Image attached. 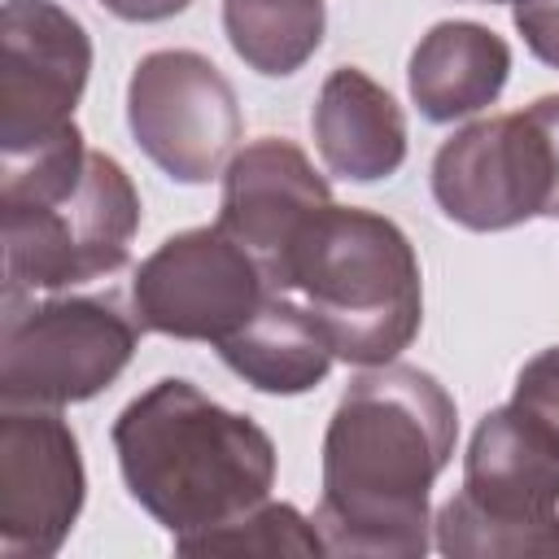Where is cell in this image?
Listing matches in <instances>:
<instances>
[{
    "instance_id": "cell-1",
    "label": "cell",
    "mask_w": 559,
    "mask_h": 559,
    "mask_svg": "<svg viewBox=\"0 0 559 559\" xmlns=\"http://www.w3.org/2000/svg\"><path fill=\"white\" fill-rule=\"evenodd\" d=\"M459 441L445 384L406 362L349 380L323 432V493L314 524L332 555L415 559L428 550V489Z\"/></svg>"
},
{
    "instance_id": "cell-2",
    "label": "cell",
    "mask_w": 559,
    "mask_h": 559,
    "mask_svg": "<svg viewBox=\"0 0 559 559\" xmlns=\"http://www.w3.org/2000/svg\"><path fill=\"white\" fill-rule=\"evenodd\" d=\"M127 493L170 533L227 524L275 485V441L249 415L218 406L192 380L166 376L114 419Z\"/></svg>"
},
{
    "instance_id": "cell-3",
    "label": "cell",
    "mask_w": 559,
    "mask_h": 559,
    "mask_svg": "<svg viewBox=\"0 0 559 559\" xmlns=\"http://www.w3.org/2000/svg\"><path fill=\"white\" fill-rule=\"evenodd\" d=\"M4 301L114 275L140 227V192L122 162L83 144L70 122L0 170Z\"/></svg>"
},
{
    "instance_id": "cell-4",
    "label": "cell",
    "mask_w": 559,
    "mask_h": 559,
    "mask_svg": "<svg viewBox=\"0 0 559 559\" xmlns=\"http://www.w3.org/2000/svg\"><path fill=\"white\" fill-rule=\"evenodd\" d=\"M354 367L393 362L424 323L419 258L406 231L358 205H328L288 258V284Z\"/></svg>"
},
{
    "instance_id": "cell-5",
    "label": "cell",
    "mask_w": 559,
    "mask_h": 559,
    "mask_svg": "<svg viewBox=\"0 0 559 559\" xmlns=\"http://www.w3.org/2000/svg\"><path fill=\"white\" fill-rule=\"evenodd\" d=\"M437 550L454 559L559 555V441L524 406L489 411L463 459V489L437 511Z\"/></svg>"
},
{
    "instance_id": "cell-6",
    "label": "cell",
    "mask_w": 559,
    "mask_h": 559,
    "mask_svg": "<svg viewBox=\"0 0 559 559\" xmlns=\"http://www.w3.org/2000/svg\"><path fill=\"white\" fill-rule=\"evenodd\" d=\"M432 197L467 231L559 218V96L459 127L432 157Z\"/></svg>"
},
{
    "instance_id": "cell-7",
    "label": "cell",
    "mask_w": 559,
    "mask_h": 559,
    "mask_svg": "<svg viewBox=\"0 0 559 559\" xmlns=\"http://www.w3.org/2000/svg\"><path fill=\"white\" fill-rule=\"evenodd\" d=\"M140 314L118 297L4 301L0 397L13 406H70L109 389L140 345Z\"/></svg>"
},
{
    "instance_id": "cell-8",
    "label": "cell",
    "mask_w": 559,
    "mask_h": 559,
    "mask_svg": "<svg viewBox=\"0 0 559 559\" xmlns=\"http://www.w3.org/2000/svg\"><path fill=\"white\" fill-rule=\"evenodd\" d=\"M127 127L140 153L175 183H210L236 157L245 131L236 87L192 48H157L127 83Z\"/></svg>"
},
{
    "instance_id": "cell-9",
    "label": "cell",
    "mask_w": 559,
    "mask_h": 559,
    "mask_svg": "<svg viewBox=\"0 0 559 559\" xmlns=\"http://www.w3.org/2000/svg\"><path fill=\"white\" fill-rule=\"evenodd\" d=\"M275 288L258 258L218 223L166 236L131 280V310L144 332L175 341H227Z\"/></svg>"
},
{
    "instance_id": "cell-10",
    "label": "cell",
    "mask_w": 559,
    "mask_h": 559,
    "mask_svg": "<svg viewBox=\"0 0 559 559\" xmlns=\"http://www.w3.org/2000/svg\"><path fill=\"white\" fill-rule=\"evenodd\" d=\"M92 39L57 0L0 9V153H22L74 122L87 87Z\"/></svg>"
},
{
    "instance_id": "cell-11",
    "label": "cell",
    "mask_w": 559,
    "mask_h": 559,
    "mask_svg": "<svg viewBox=\"0 0 559 559\" xmlns=\"http://www.w3.org/2000/svg\"><path fill=\"white\" fill-rule=\"evenodd\" d=\"M87 476L79 437L57 406H13L0 415V555L48 559L83 511Z\"/></svg>"
},
{
    "instance_id": "cell-12",
    "label": "cell",
    "mask_w": 559,
    "mask_h": 559,
    "mask_svg": "<svg viewBox=\"0 0 559 559\" xmlns=\"http://www.w3.org/2000/svg\"><path fill=\"white\" fill-rule=\"evenodd\" d=\"M332 205L328 179L310 166V157L280 135H262L223 170V201H218V227L245 245L258 266L266 271V284L284 293L288 284V258L301 240V231Z\"/></svg>"
},
{
    "instance_id": "cell-13",
    "label": "cell",
    "mask_w": 559,
    "mask_h": 559,
    "mask_svg": "<svg viewBox=\"0 0 559 559\" xmlns=\"http://www.w3.org/2000/svg\"><path fill=\"white\" fill-rule=\"evenodd\" d=\"M310 131L323 166L354 183L389 179L406 162L402 105L358 66H336L323 79Z\"/></svg>"
},
{
    "instance_id": "cell-14",
    "label": "cell",
    "mask_w": 559,
    "mask_h": 559,
    "mask_svg": "<svg viewBox=\"0 0 559 559\" xmlns=\"http://www.w3.org/2000/svg\"><path fill=\"white\" fill-rule=\"evenodd\" d=\"M511 79V48L480 22H437L411 52L406 87L428 122L467 118L502 96Z\"/></svg>"
},
{
    "instance_id": "cell-15",
    "label": "cell",
    "mask_w": 559,
    "mask_h": 559,
    "mask_svg": "<svg viewBox=\"0 0 559 559\" xmlns=\"http://www.w3.org/2000/svg\"><path fill=\"white\" fill-rule=\"evenodd\" d=\"M218 354L245 384L275 397L314 389L336 362V345L314 310L288 293H271L245 328L218 341Z\"/></svg>"
},
{
    "instance_id": "cell-16",
    "label": "cell",
    "mask_w": 559,
    "mask_h": 559,
    "mask_svg": "<svg viewBox=\"0 0 559 559\" xmlns=\"http://www.w3.org/2000/svg\"><path fill=\"white\" fill-rule=\"evenodd\" d=\"M323 0H223V31L231 52L266 74H297L323 44Z\"/></svg>"
},
{
    "instance_id": "cell-17",
    "label": "cell",
    "mask_w": 559,
    "mask_h": 559,
    "mask_svg": "<svg viewBox=\"0 0 559 559\" xmlns=\"http://www.w3.org/2000/svg\"><path fill=\"white\" fill-rule=\"evenodd\" d=\"M179 555H323L328 542L314 520H306L293 502H258L253 511L214 524L205 533L175 537Z\"/></svg>"
},
{
    "instance_id": "cell-18",
    "label": "cell",
    "mask_w": 559,
    "mask_h": 559,
    "mask_svg": "<svg viewBox=\"0 0 559 559\" xmlns=\"http://www.w3.org/2000/svg\"><path fill=\"white\" fill-rule=\"evenodd\" d=\"M511 402L524 406L533 419H542V424L550 428V437L559 441V345L533 354V358L520 367Z\"/></svg>"
},
{
    "instance_id": "cell-19",
    "label": "cell",
    "mask_w": 559,
    "mask_h": 559,
    "mask_svg": "<svg viewBox=\"0 0 559 559\" xmlns=\"http://www.w3.org/2000/svg\"><path fill=\"white\" fill-rule=\"evenodd\" d=\"M511 17L528 52L559 70V0H515Z\"/></svg>"
},
{
    "instance_id": "cell-20",
    "label": "cell",
    "mask_w": 559,
    "mask_h": 559,
    "mask_svg": "<svg viewBox=\"0 0 559 559\" xmlns=\"http://www.w3.org/2000/svg\"><path fill=\"white\" fill-rule=\"evenodd\" d=\"M100 4L122 22H166V17L183 13L192 0H100Z\"/></svg>"
},
{
    "instance_id": "cell-21",
    "label": "cell",
    "mask_w": 559,
    "mask_h": 559,
    "mask_svg": "<svg viewBox=\"0 0 559 559\" xmlns=\"http://www.w3.org/2000/svg\"><path fill=\"white\" fill-rule=\"evenodd\" d=\"M485 4H502V0H485ZM511 4H515V0H511Z\"/></svg>"
}]
</instances>
